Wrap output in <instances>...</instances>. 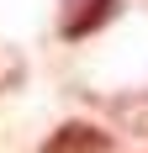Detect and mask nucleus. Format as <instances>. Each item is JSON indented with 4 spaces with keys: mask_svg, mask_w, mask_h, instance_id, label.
I'll use <instances>...</instances> for the list:
<instances>
[{
    "mask_svg": "<svg viewBox=\"0 0 148 153\" xmlns=\"http://www.w3.org/2000/svg\"><path fill=\"white\" fill-rule=\"evenodd\" d=\"M117 11H122V0H64L58 5V37L64 42H85L106 21H117Z\"/></svg>",
    "mask_w": 148,
    "mask_h": 153,
    "instance_id": "obj_1",
    "label": "nucleus"
},
{
    "mask_svg": "<svg viewBox=\"0 0 148 153\" xmlns=\"http://www.w3.org/2000/svg\"><path fill=\"white\" fill-rule=\"evenodd\" d=\"M111 148V132L101 122H64L48 132V143L37 153H106Z\"/></svg>",
    "mask_w": 148,
    "mask_h": 153,
    "instance_id": "obj_2",
    "label": "nucleus"
}]
</instances>
